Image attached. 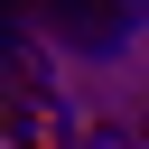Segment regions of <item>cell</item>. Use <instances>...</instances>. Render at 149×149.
Listing matches in <instances>:
<instances>
[{
	"label": "cell",
	"instance_id": "1",
	"mask_svg": "<svg viewBox=\"0 0 149 149\" xmlns=\"http://www.w3.org/2000/svg\"><path fill=\"white\" fill-rule=\"evenodd\" d=\"M19 140H28V149H56V140H65V130H56V112H47V93H37V84H19Z\"/></svg>",
	"mask_w": 149,
	"mask_h": 149
}]
</instances>
